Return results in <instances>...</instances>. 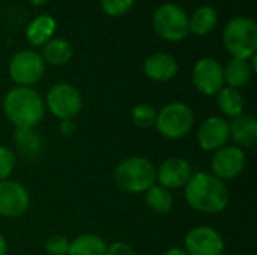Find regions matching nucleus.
I'll list each match as a JSON object with an SVG mask.
<instances>
[{"mask_svg": "<svg viewBox=\"0 0 257 255\" xmlns=\"http://www.w3.org/2000/svg\"><path fill=\"white\" fill-rule=\"evenodd\" d=\"M105 240L93 233H84L69 240L68 255H105Z\"/></svg>", "mask_w": 257, "mask_h": 255, "instance_id": "5701e85b", "label": "nucleus"}, {"mask_svg": "<svg viewBox=\"0 0 257 255\" xmlns=\"http://www.w3.org/2000/svg\"><path fill=\"white\" fill-rule=\"evenodd\" d=\"M191 176L193 167L182 156L167 158L157 167V183L170 191L184 188Z\"/></svg>", "mask_w": 257, "mask_h": 255, "instance_id": "4468645a", "label": "nucleus"}, {"mask_svg": "<svg viewBox=\"0 0 257 255\" xmlns=\"http://www.w3.org/2000/svg\"><path fill=\"white\" fill-rule=\"evenodd\" d=\"M44 249L48 255H68L69 239L63 234H53L45 239Z\"/></svg>", "mask_w": 257, "mask_h": 255, "instance_id": "cd10ccee", "label": "nucleus"}, {"mask_svg": "<svg viewBox=\"0 0 257 255\" xmlns=\"http://www.w3.org/2000/svg\"><path fill=\"white\" fill-rule=\"evenodd\" d=\"M8 74L17 86L33 87L42 80L45 74V63L38 51L21 50L11 57Z\"/></svg>", "mask_w": 257, "mask_h": 255, "instance_id": "6e6552de", "label": "nucleus"}, {"mask_svg": "<svg viewBox=\"0 0 257 255\" xmlns=\"http://www.w3.org/2000/svg\"><path fill=\"white\" fill-rule=\"evenodd\" d=\"M134 3L136 0H101V8L105 15L116 18L128 14L133 9Z\"/></svg>", "mask_w": 257, "mask_h": 255, "instance_id": "bb28decb", "label": "nucleus"}, {"mask_svg": "<svg viewBox=\"0 0 257 255\" xmlns=\"http://www.w3.org/2000/svg\"><path fill=\"white\" fill-rule=\"evenodd\" d=\"M0 255H8V240L2 233H0Z\"/></svg>", "mask_w": 257, "mask_h": 255, "instance_id": "7c9ffc66", "label": "nucleus"}, {"mask_svg": "<svg viewBox=\"0 0 257 255\" xmlns=\"http://www.w3.org/2000/svg\"><path fill=\"white\" fill-rule=\"evenodd\" d=\"M179 71V63L175 56L170 53L158 51L148 56L143 62V72L145 75L157 83H167L172 81Z\"/></svg>", "mask_w": 257, "mask_h": 255, "instance_id": "2eb2a0df", "label": "nucleus"}, {"mask_svg": "<svg viewBox=\"0 0 257 255\" xmlns=\"http://www.w3.org/2000/svg\"><path fill=\"white\" fill-rule=\"evenodd\" d=\"M184 197L193 210L205 215L223 213L230 203V194L226 182L208 171L193 173L184 186Z\"/></svg>", "mask_w": 257, "mask_h": 255, "instance_id": "f257e3e1", "label": "nucleus"}, {"mask_svg": "<svg viewBox=\"0 0 257 255\" xmlns=\"http://www.w3.org/2000/svg\"><path fill=\"white\" fill-rule=\"evenodd\" d=\"M158 110L151 104H137L131 110V122L140 129H149L155 126Z\"/></svg>", "mask_w": 257, "mask_h": 255, "instance_id": "393cba45", "label": "nucleus"}, {"mask_svg": "<svg viewBox=\"0 0 257 255\" xmlns=\"http://www.w3.org/2000/svg\"><path fill=\"white\" fill-rule=\"evenodd\" d=\"M44 104L56 119L74 120L83 110V96L74 84L62 81L48 89Z\"/></svg>", "mask_w": 257, "mask_h": 255, "instance_id": "0eeeda50", "label": "nucleus"}, {"mask_svg": "<svg viewBox=\"0 0 257 255\" xmlns=\"http://www.w3.org/2000/svg\"><path fill=\"white\" fill-rule=\"evenodd\" d=\"M194 111L185 102H169L158 110L155 129L167 140H181L187 137L194 128Z\"/></svg>", "mask_w": 257, "mask_h": 255, "instance_id": "39448f33", "label": "nucleus"}, {"mask_svg": "<svg viewBox=\"0 0 257 255\" xmlns=\"http://www.w3.org/2000/svg\"><path fill=\"white\" fill-rule=\"evenodd\" d=\"M113 179L126 194H145L157 183V167L145 156H128L116 165Z\"/></svg>", "mask_w": 257, "mask_h": 255, "instance_id": "7ed1b4c3", "label": "nucleus"}, {"mask_svg": "<svg viewBox=\"0 0 257 255\" xmlns=\"http://www.w3.org/2000/svg\"><path fill=\"white\" fill-rule=\"evenodd\" d=\"M56 29L57 23L54 17L48 14L38 15L29 23L26 29V39L32 47H42L54 38Z\"/></svg>", "mask_w": 257, "mask_h": 255, "instance_id": "a211bd4d", "label": "nucleus"}, {"mask_svg": "<svg viewBox=\"0 0 257 255\" xmlns=\"http://www.w3.org/2000/svg\"><path fill=\"white\" fill-rule=\"evenodd\" d=\"M217 24H218V14L209 5L199 6L188 17L190 33H193L196 36H205V35L211 33L217 27Z\"/></svg>", "mask_w": 257, "mask_h": 255, "instance_id": "4be33fe9", "label": "nucleus"}, {"mask_svg": "<svg viewBox=\"0 0 257 255\" xmlns=\"http://www.w3.org/2000/svg\"><path fill=\"white\" fill-rule=\"evenodd\" d=\"M229 140L233 146L245 150L254 147L257 143V120L254 116L242 114L229 120Z\"/></svg>", "mask_w": 257, "mask_h": 255, "instance_id": "dca6fc26", "label": "nucleus"}, {"mask_svg": "<svg viewBox=\"0 0 257 255\" xmlns=\"http://www.w3.org/2000/svg\"><path fill=\"white\" fill-rule=\"evenodd\" d=\"M143 195H145V203H146L148 209L152 210L154 213L167 215L169 212H172L175 198H173V194L170 189L155 183Z\"/></svg>", "mask_w": 257, "mask_h": 255, "instance_id": "b1692460", "label": "nucleus"}, {"mask_svg": "<svg viewBox=\"0 0 257 255\" xmlns=\"http://www.w3.org/2000/svg\"><path fill=\"white\" fill-rule=\"evenodd\" d=\"M15 167H17V153L8 146H0V180L9 179Z\"/></svg>", "mask_w": 257, "mask_h": 255, "instance_id": "a878e982", "label": "nucleus"}, {"mask_svg": "<svg viewBox=\"0 0 257 255\" xmlns=\"http://www.w3.org/2000/svg\"><path fill=\"white\" fill-rule=\"evenodd\" d=\"M247 165L245 150L230 144L215 150L211 158V173L223 182L233 180L242 174Z\"/></svg>", "mask_w": 257, "mask_h": 255, "instance_id": "9b49d317", "label": "nucleus"}, {"mask_svg": "<svg viewBox=\"0 0 257 255\" xmlns=\"http://www.w3.org/2000/svg\"><path fill=\"white\" fill-rule=\"evenodd\" d=\"M197 144L203 152H215L229 141V120L223 116L205 119L197 129Z\"/></svg>", "mask_w": 257, "mask_h": 255, "instance_id": "ddd939ff", "label": "nucleus"}, {"mask_svg": "<svg viewBox=\"0 0 257 255\" xmlns=\"http://www.w3.org/2000/svg\"><path fill=\"white\" fill-rule=\"evenodd\" d=\"M155 33L169 42H179L190 35L188 14L176 3L160 5L152 17Z\"/></svg>", "mask_w": 257, "mask_h": 255, "instance_id": "423d86ee", "label": "nucleus"}, {"mask_svg": "<svg viewBox=\"0 0 257 255\" xmlns=\"http://www.w3.org/2000/svg\"><path fill=\"white\" fill-rule=\"evenodd\" d=\"M30 207V194L26 186L17 180H0V216L20 218Z\"/></svg>", "mask_w": 257, "mask_h": 255, "instance_id": "f8f14e48", "label": "nucleus"}, {"mask_svg": "<svg viewBox=\"0 0 257 255\" xmlns=\"http://www.w3.org/2000/svg\"><path fill=\"white\" fill-rule=\"evenodd\" d=\"M163 255H188L185 252V249L184 248H179V246H175V248H170V249H167L166 252Z\"/></svg>", "mask_w": 257, "mask_h": 255, "instance_id": "2f4dec72", "label": "nucleus"}, {"mask_svg": "<svg viewBox=\"0 0 257 255\" xmlns=\"http://www.w3.org/2000/svg\"><path fill=\"white\" fill-rule=\"evenodd\" d=\"M105 255H137L134 248L131 245H128L126 242L117 240L113 242L111 245H107V252Z\"/></svg>", "mask_w": 257, "mask_h": 255, "instance_id": "c85d7f7f", "label": "nucleus"}, {"mask_svg": "<svg viewBox=\"0 0 257 255\" xmlns=\"http://www.w3.org/2000/svg\"><path fill=\"white\" fill-rule=\"evenodd\" d=\"M33 6H41V5H45L48 0H29Z\"/></svg>", "mask_w": 257, "mask_h": 255, "instance_id": "473e14b6", "label": "nucleus"}, {"mask_svg": "<svg viewBox=\"0 0 257 255\" xmlns=\"http://www.w3.org/2000/svg\"><path fill=\"white\" fill-rule=\"evenodd\" d=\"M223 255H226V254H223Z\"/></svg>", "mask_w": 257, "mask_h": 255, "instance_id": "72a5a7b5", "label": "nucleus"}, {"mask_svg": "<svg viewBox=\"0 0 257 255\" xmlns=\"http://www.w3.org/2000/svg\"><path fill=\"white\" fill-rule=\"evenodd\" d=\"M75 131H77V125L74 123V120H60L59 122V132L63 137H71Z\"/></svg>", "mask_w": 257, "mask_h": 255, "instance_id": "c756f323", "label": "nucleus"}, {"mask_svg": "<svg viewBox=\"0 0 257 255\" xmlns=\"http://www.w3.org/2000/svg\"><path fill=\"white\" fill-rule=\"evenodd\" d=\"M14 144L18 155L27 161H35L42 155L44 141L41 135L32 128H15Z\"/></svg>", "mask_w": 257, "mask_h": 255, "instance_id": "f3484780", "label": "nucleus"}, {"mask_svg": "<svg viewBox=\"0 0 257 255\" xmlns=\"http://www.w3.org/2000/svg\"><path fill=\"white\" fill-rule=\"evenodd\" d=\"M223 45L232 57L250 59L257 51V24L250 17L230 18L223 29Z\"/></svg>", "mask_w": 257, "mask_h": 255, "instance_id": "20e7f679", "label": "nucleus"}, {"mask_svg": "<svg viewBox=\"0 0 257 255\" xmlns=\"http://www.w3.org/2000/svg\"><path fill=\"white\" fill-rule=\"evenodd\" d=\"M215 96H217V105H218L220 111L224 116L230 117V120L244 114L245 99L239 89L224 86Z\"/></svg>", "mask_w": 257, "mask_h": 255, "instance_id": "412c9836", "label": "nucleus"}, {"mask_svg": "<svg viewBox=\"0 0 257 255\" xmlns=\"http://www.w3.org/2000/svg\"><path fill=\"white\" fill-rule=\"evenodd\" d=\"M223 74H224L226 86L241 90L242 87H245L250 83L254 72L247 59L230 57L227 60V63L223 66Z\"/></svg>", "mask_w": 257, "mask_h": 255, "instance_id": "6ab92c4d", "label": "nucleus"}, {"mask_svg": "<svg viewBox=\"0 0 257 255\" xmlns=\"http://www.w3.org/2000/svg\"><path fill=\"white\" fill-rule=\"evenodd\" d=\"M3 114L15 128L35 129L45 117V104L41 93L33 87L15 86L3 98Z\"/></svg>", "mask_w": 257, "mask_h": 255, "instance_id": "f03ea898", "label": "nucleus"}, {"mask_svg": "<svg viewBox=\"0 0 257 255\" xmlns=\"http://www.w3.org/2000/svg\"><path fill=\"white\" fill-rule=\"evenodd\" d=\"M182 248L188 255H223L226 243L214 227L197 225L185 234Z\"/></svg>", "mask_w": 257, "mask_h": 255, "instance_id": "9d476101", "label": "nucleus"}, {"mask_svg": "<svg viewBox=\"0 0 257 255\" xmlns=\"http://www.w3.org/2000/svg\"><path fill=\"white\" fill-rule=\"evenodd\" d=\"M44 63L50 66H65L71 62L74 56V48L69 41L63 38H53L45 45H42V53H39Z\"/></svg>", "mask_w": 257, "mask_h": 255, "instance_id": "aec40b11", "label": "nucleus"}, {"mask_svg": "<svg viewBox=\"0 0 257 255\" xmlns=\"http://www.w3.org/2000/svg\"><path fill=\"white\" fill-rule=\"evenodd\" d=\"M191 81L203 96H215L226 84L223 65L214 57L199 59L191 69Z\"/></svg>", "mask_w": 257, "mask_h": 255, "instance_id": "1a4fd4ad", "label": "nucleus"}]
</instances>
